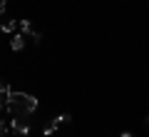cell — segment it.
Masks as SVG:
<instances>
[{"mask_svg": "<svg viewBox=\"0 0 149 137\" xmlns=\"http://www.w3.org/2000/svg\"><path fill=\"white\" fill-rule=\"evenodd\" d=\"M35 110H37V97L35 95L10 90V95H8V112H10L13 117H17V115H32Z\"/></svg>", "mask_w": 149, "mask_h": 137, "instance_id": "6da1fadb", "label": "cell"}, {"mask_svg": "<svg viewBox=\"0 0 149 137\" xmlns=\"http://www.w3.org/2000/svg\"><path fill=\"white\" fill-rule=\"evenodd\" d=\"M30 115H17L13 117V130H15V135H30V120H27Z\"/></svg>", "mask_w": 149, "mask_h": 137, "instance_id": "7a4b0ae2", "label": "cell"}, {"mask_svg": "<svg viewBox=\"0 0 149 137\" xmlns=\"http://www.w3.org/2000/svg\"><path fill=\"white\" fill-rule=\"evenodd\" d=\"M10 48H13V50H22V48H25V35H22V32H20V35H13Z\"/></svg>", "mask_w": 149, "mask_h": 137, "instance_id": "3957f363", "label": "cell"}, {"mask_svg": "<svg viewBox=\"0 0 149 137\" xmlns=\"http://www.w3.org/2000/svg\"><path fill=\"white\" fill-rule=\"evenodd\" d=\"M0 137H15V130H13V125L8 127L5 122H0Z\"/></svg>", "mask_w": 149, "mask_h": 137, "instance_id": "277c9868", "label": "cell"}, {"mask_svg": "<svg viewBox=\"0 0 149 137\" xmlns=\"http://www.w3.org/2000/svg\"><path fill=\"white\" fill-rule=\"evenodd\" d=\"M15 27H17L15 20H3V22H0V30H3V32H13Z\"/></svg>", "mask_w": 149, "mask_h": 137, "instance_id": "5b68a950", "label": "cell"}, {"mask_svg": "<svg viewBox=\"0 0 149 137\" xmlns=\"http://www.w3.org/2000/svg\"><path fill=\"white\" fill-rule=\"evenodd\" d=\"M17 27H20V32H22V35H30V32H32L30 20H20V22H17Z\"/></svg>", "mask_w": 149, "mask_h": 137, "instance_id": "8992f818", "label": "cell"}, {"mask_svg": "<svg viewBox=\"0 0 149 137\" xmlns=\"http://www.w3.org/2000/svg\"><path fill=\"white\" fill-rule=\"evenodd\" d=\"M57 127H60V122H57V117H55V120L50 122V125H45V130H42V132H45V135H52V132L57 130Z\"/></svg>", "mask_w": 149, "mask_h": 137, "instance_id": "52a82bcc", "label": "cell"}, {"mask_svg": "<svg viewBox=\"0 0 149 137\" xmlns=\"http://www.w3.org/2000/svg\"><path fill=\"white\" fill-rule=\"evenodd\" d=\"M0 95H10V85H8L3 77H0Z\"/></svg>", "mask_w": 149, "mask_h": 137, "instance_id": "ba28073f", "label": "cell"}, {"mask_svg": "<svg viewBox=\"0 0 149 137\" xmlns=\"http://www.w3.org/2000/svg\"><path fill=\"white\" fill-rule=\"evenodd\" d=\"M57 122H60V125H67V122H72V115H70V112H65V115H57Z\"/></svg>", "mask_w": 149, "mask_h": 137, "instance_id": "9c48e42d", "label": "cell"}, {"mask_svg": "<svg viewBox=\"0 0 149 137\" xmlns=\"http://www.w3.org/2000/svg\"><path fill=\"white\" fill-rule=\"evenodd\" d=\"M5 5H8V3H5V0H0V18H3V15H5Z\"/></svg>", "mask_w": 149, "mask_h": 137, "instance_id": "30bf717a", "label": "cell"}, {"mask_svg": "<svg viewBox=\"0 0 149 137\" xmlns=\"http://www.w3.org/2000/svg\"><path fill=\"white\" fill-rule=\"evenodd\" d=\"M122 137H134V135H132V132H122Z\"/></svg>", "mask_w": 149, "mask_h": 137, "instance_id": "8fae6325", "label": "cell"}]
</instances>
